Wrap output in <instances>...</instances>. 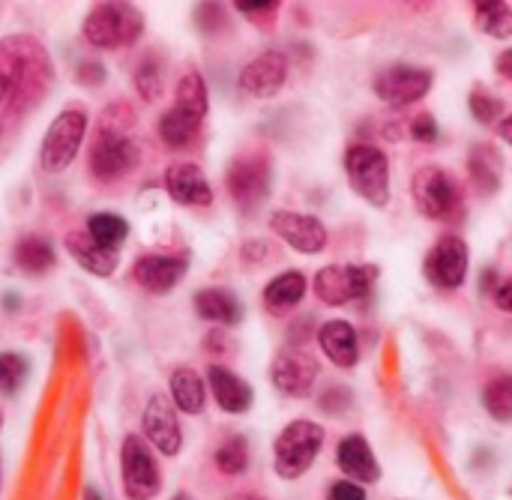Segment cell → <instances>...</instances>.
Masks as SVG:
<instances>
[{"instance_id": "83f0119b", "label": "cell", "mask_w": 512, "mask_h": 500, "mask_svg": "<svg viewBox=\"0 0 512 500\" xmlns=\"http://www.w3.org/2000/svg\"><path fill=\"white\" fill-rule=\"evenodd\" d=\"M12 258H15V264H18L24 273H33V276L54 267V249H51V243L42 240V237H33V234H30V237H21V240L15 243Z\"/></svg>"}, {"instance_id": "277c9868", "label": "cell", "mask_w": 512, "mask_h": 500, "mask_svg": "<svg viewBox=\"0 0 512 500\" xmlns=\"http://www.w3.org/2000/svg\"><path fill=\"white\" fill-rule=\"evenodd\" d=\"M144 30V15L132 3H99L84 18V39L96 48L132 45Z\"/></svg>"}, {"instance_id": "30bf717a", "label": "cell", "mask_w": 512, "mask_h": 500, "mask_svg": "<svg viewBox=\"0 0 512 500\" xmlns=\"http://www.w3.org/2000/svg\"><path fill=\"white\" fill-rule=\"evenodd\" d=\"M225 183L240 207H258L270 192V156L264 150L237 156L228 168Z\"/></svg>"}, {"instance_id": "c3c4849f", "label": "cell", "mask_w": 512, "mask_h": 500, "mask_svg": "<svg viewBox=\"0 0 512 500\" xmlns=\"http://www.w3.org/2000/svg\"><path fill=\"white\" fill-rule=\"evenodd\" d=\"M0 426H3V417H0Z\"/></svg>"}, {"instance_id": "4dcf8cb0", "label": "cell", "mask_w": 512, "mask_h": 500, "mask_svg": "<svg viewBox=\"0 0 512 500\" xmlns=\"http://www.w3.org/2000/svg\"><path fill=\"white\" fill-rule=\"evenodd\" d=\"M483 405L498 423H512V372L489 378L483 390Z\"/></svg>"}, {"instance_id": "cb8c5ba5", "label": "cell", "mask_w": 512, "mask_h": 500, "mask_svg": "<svg viewBox=\"0 0 512 500\" xmlns=\"http://www.w3.org/2000/svg\"><path fill=\"white\" fill-rule=\"evenodd\" d=\"M468 171H471V183L480 195H492L498 192L501 186V171H504V162L498 156V150L492 144H477L471 150V159H468Z\"/></svg>"}, {"instance_id": "ee69618b", "label": "cell", "mask_w": 512, "mask_h": 500, "mask_svg": "<svg viewBox=\"0 0 512 500\" xmlns=\"http://www.w3.org/2000/svg\"><path fill=\"white\" fill-rule=\"evenodd\" d=\"M498 132H501V138H504V141H510V144H512V117H507V120H501Z\"/></svg>"}, {"instance_id": "7a4b0ae2", "label": "cell", "mask_w": 512, "mask_h": 500, "mask_svg": "<svg viewBox=\"0 0 512 500\" xmlns=\"http://www.w3.org/2000/svg\"><path fill=\"white\" fill-rule=\"evenodd\" d=\"M135 126V111L126 102H111L93 132L90 174L99 183H117L141 165V144L129 135Z\"/></svg>"}, {"instance_id": "4316f807", "label": "cell", "mask_w": 512, "mask_h": 500, "mask_svg": "<svg viewBox=\"0 0 512 500\" xmlns=\"http://www.w3.org/2000/svg\"><path fill=\"white\" fill-rule=\"evenodd\" d=\"M171 399L183 414H201L207 402V387L195 369H177L171 375Z\"/></svg>"}, {"instance_id": "2e32d148", "label": "cell", "mask_w": 512, "mask_h": 500, "mask_svg": "<svg viewBox=\"0 0 512 500\" xmlns=\"http://www.w3.org/2000/svg\"><path fill=\"white\" fill-rule=\"evenodd\" d=\"M144 435L162 456H177L183 447V432L174 405L165 396H153L144 408Z\"/></svg>"}, {"instance_id": "74e56055", "label": "cell", "mask_w": 512, "mask_h": 500, "mask_svg": "<svg viewBox=\"0 0 512 500\" xmlns=\"http://www.w3.org/2000/svg\"><path fill=\"white\" fill-rule=\"evenodd\" d=\"M411 135H414L417 141H426V144H432V141L438 138L435 117H432V114H417V117H414V123H411Z\"/></svg>"}, {"instance_id": "5bb4252c", "label": "cell", "mask_w": 512, "mask_h": 500, "mask_svg": "<svg viewBox=\"0 0 512 500\" xmlns=\"http://www.w3.org/2000/svg\"><path fill=\"white\" fill-rule=\"evenodd\" d=\"M273 231L288 243L294 246L297 252H306V255H315L327 246V228L321 225V219L315 216H306V213H294V210H276L273 219H270Z\"/></svg>"}, {"instance_id": "7dc6e473", "label": "cell", "mask_w": 512, "mask_h": 500, "mask_svg": "<svg viewBox=\"0 0 512 500\" xmlns=\"http://www.w3.org/2000/svg\"><path fill=\"white\" fill-rule=\"evenodd\" d=\"M171 500H189L186 495H177V498H171Z\"/></svg>"}, {"instance_id": "60d3db41", "label": "cell", "mask_w": 512, "mask_h": 500, "mask_svg": "<svg viewBox=\"0 0 512 500\" xmlns=\"http://www.w3.org/2000/svg\"><path fill=\"white\" fill-rule=\"evenodd\" d=\"M81 81H84V84H99V81H102V66H99V63H87V66L81 69Z\"/></svg>"}, {"instance_id": "3957f363", "label": "cell", "mask_w": 512, "mask_h": 500, "mask_svg": "<svg viewBox=\"0 0 512 500\" xmlns=\"http://www.w3.org/2000/svg\"><path fill=\"white\" fill-rule=\"evenodd\" d=\"M411 195L417 210L426 219L435 222H459L465 216V195H462V183L435 165H426L414 174L411 180Z\"/></svg>"}, {"instance_id": "9c48e42d", "label": "cell", "mask_w": 512, "mask_h": 500, "mask_svg": "<svg viewBox=\"0 0 512 500\" xmlns=\"http://www.w3.org/2000/svg\"><path fill=\"white\" fill-rule=\"evenodd\" d=\"M378 270L375 267H357V264H330L324 270H318L315 276V294L321 303L327 306H345L354 303L360 297L369 294V288L375 285Z\"/></svg>"}, {"instance_id": "d4e9b609", "label": "cell", "mask_w": 512, "mask_h": 500, "mask_svg": "<svg viewBox=\"0 0 512 500\" xmlns=\"http://www.w3.org/2000/svg\"><path fill=\"white\" fill-rule=\"evenodd\" d=\"M303 297H306V276L300 270H288L264 288V306L276 315L291 312Z\"/></svg>"}, {"instance_id": "bcb514c9", "label": "cell", "mask_w": 512, "mask_h": 500, "mask_svg": "<svg viewBox=\"0 0 512 500\" xmlns=\"http://www.w3.org/2000/svg\"><path fill=\"white\" fill-rule=\"evenodd\" d=\"M231 500H264V498H255V495H237V498Z\"/></svg>"}, {"instance_id": "b9f144b4", "label": "cell", "mask_w": 512, "mask_h": 500, "mask_svg": "<svg viewBox=\"0 0 512 500\" xmlns=\"http://www.w3.org/2000/svg\"><path fill=\"white\" fill-rule=\"evenodd\" d=\"M498 72H501L504 78H512V48H507V51L498 57Z\"/></svg>"}, {"instance_id": "8d00e7d4", "label": "cell", "mask_w": 512, "mask_h": 500, "mask_svg": "<svg viewBox=\"0 0 512 500\" xmlns=\"http://www.w3.org/2000/svg\"><path fill=\"white\" fill-rule=\"evenodd\" d=\"M501 108H504V102H501L498 96L486 93L483 87H477V90L471 93V111H474V117H477L480 123H495V120L501 117Z\"/></svg>"}, {"instance_id": "484cf974", "label": "cell", "mask_w": 512, "mask_h": 500, "mask_svg": "<svg viewBox=\"0 0 512 500\" xmlns=\"http://www.w3.org/2000/svg\"><path fill=\"white\" fill-rule=\"evenodd\" d=\"M201 117H195V114H189V111H183V108H171V111H165L162 114V120H159V138L171 147V150H183V147H189L195 138H198V132H201Z\"/></svg>"}, {"instance_id": "7c38bea8", "label": "cell", "mask_w": 512, "mask_h": 500, "mask_svg": "<svg viewBox=\"0 0 512 500\" xmlns=\"http://www.w3.org/2000/svg\"><path fill=\"white\" fill-rule=\"evenodd\" d=\"M270 381L276 384V390H282L285 396L294 399H306L318 381V360L300 348H288L273 360L270 369Z\"/></svg>"}, {"instance_id": "f35d334b", "label": "cell", "mask_w": 512, "mask_h": 500, "mask_svg": "<svg viewBox=\"0 0 512 500\" xmlns=\"http://www.w3.org/2000/svg\"><path fill=\"white\" fill-rule=\"evenodd\" d=\"M327 500H366V492H363V486H354V483L342 480V483H333L330 486Z\"/></svg>"}, {"instance_id": "7402d4cb", "label": "cell", "mask_w": 512, "mask_h": 500, "mask_svg": "<svg viewBox=\"0 0 512 500\" xmlns=\"http://www.w3.org/2000/svg\"><path fill=\"white\" fill-rule=\"evenodd\" d=\"M66 249H69V255H72L84 270H90L93 276H111V273L117 270V252L102 249L87 231H72V234H66Z\"/></svg>"}, {"instance_id": "e575fe53", "label": "cell", "mask_w": 512, "mask_h": 500, "mask_svg": "<svg viewBox=\"0 0 512 500\" xmlns=\"http://www.w3.org/2000/svg\"><path fill=\"white\" fill-rule=\"evenodd\" d=\"M252 24H258L261 30H270L276 24V15H279V3L276 0H240L234 3Z\"/></svg>"}, {"instance_id": "8fae6325", "label": "cell", "mask_w": 512, "mask_h": 500, "mask_svg": "<svg viewBox=\"0 0 512 500\" xmlns=\"http://www.w3.org/2000/svg\"><path fill=\"white\" fill-rule=\"evenodd\" d=\"M423 270H426V279L435 288L456 291L465 282V276H468V246H465V240L456 237V234L441 237L432 246V252L426 255Z\"/></svg>"}, {"instance_id": "ba28073f", "label": "cell", "mask_w": 512, "mask_h": 500, "mask_svg": "<svg viewBox=\"0 0 512 500\" xmlns=\"http://www.w3.org/2000/svg\"><path fill=\"white\" fill-rule=\"evenodd\" d=\"M120 471H123V492L129 500H153L159 495V489H162L159 465H156L150 447L138 435H129L123 441Z\"/></svg>"}, {"instance_id": "f546056e", "label": "cell", "mask_w": 512, "mask_h": 500, "mask_svg": "<svg viewBox=\"0 0 512 500\" xmlns=\"http://www.w3.org/2000/svg\"><path fill=\"white\" fill-rule=\"evenodd\" d=\"M474 24L495 39H507L512 36V9L501 0L474 3Z\"/></svg>"}, {"instance_id": "8992f818", "label": "cell", "mask_w": 512, "mask_h": 500, "mask_svg": "<svg viewBox=\"0 0 512 500\" xmlns=\"http://www.w3.org/2000/svg\"><path fill=\"white\" fill-rule=\"evenodd\" d=\"M345 168H348L351 189L360 198H366L375 207L387 204V198H390V162L378 147L354 144L345 153Z\"/></svg>"}, {"instance_id": "ac0fdd59", "label": "cell", "mask_w": 512, "mask_h": 500, "mask_svg": "<svg viewBox=\"0 0 512 500\" xmlns=\"http://www.w3.org/2000/svg\"><path fill=\"white\" fill-rule=\"evenodd\" d=\"M165 186L171 192V198L177 204H186V207H207L213 201V189L210 183L204 180L201 168L192 165V162H177L168 168L165 174Z\"/></svg>"}, {"instance_id": "ab89813d", "label": "cell", "mask_w": 512, "mask_h": 500, "mask_svg": "<svg viewBox=\"0 0 512 500\" xmlns=\"http://www.w3.org/2000/svg\"><path fill=\"white\" fill-rule=\"evenodd\" d=\"M492 297H495V306H498V309H504V312H510L512 315V276H507V279L492 291Z\"/></svg>"}, {"instance_id": "d6986e66", "label": "cell", "mask_w": 512, "mask_h": 500, "mask_svg": "<svg viewBox=\"0 0 512 500\" xmlns=\"http://www.w3.org/2000/svg\"><path fill=\"white\" fill-rule=\"evenodd\" d=\"M207 378H210L213 399H216V405L222 411H228V414H246L252 408V387L240 375H234L231 369L213 363L207 369Z\"/></svg>"}, {"instance_id": "1f68e13d", "label": "cell", "mask_w": 512, "mask_h": 500, "mask_svg": "<svg viewBox=\"0 0 512 500\" xmlns=\"http://www.w3.org/2000/svg\"><path fill=\"white\" fill-rule=\"evenodd\" d=\"M174 105L204 120V114H207V84H204V78L198 72H186L180 78L177 93H174Z\"/></svg>"}, {"instance_id": "44dd1931", "label": "cell", "mask_w": 512, "mask_h": 500, "mask_svg": "<svg viewBox=\"0 0 512 500\" xmlns=\"http://www.w3.org/2000/svg\"><path fill=\"white\" fill-rule=\"evenodd\" d=\"M318 342L324 354L339 366V369H354L360 360V339L357 330L348 321H327L318 333Z\"/></svg>"}, {"instance_id": "5b68a950", "label": "cell", "mask_w": 512, "mask_h": 500, "mask_svg": "<svg viewBox=\"0 0 512 500\" xmlns=\"http://www.w3.org/2000/svg\"><path fill=\"white\" fill-rule=\"evenodd\" d=\"M324 447V429L318 423H309V420H294L282 429V435L276 438V474L285 477V480H297L303 477L315 456L321 453Z\"/></svg>"}, {"instance_id": "f6af8a7d", "label": "cell", "mask_w": 512, "mask_h": 500, "mask_svg": "<svg viewBox=\"0 0 512 500\" xmlns=\"http://www.w3.org/2000/svg\"><path fill=\"white\" fill-rule=\"evenodd\" d=\"M84 500H102V498H99V492H93V489H87V492H84Z\"/></svg>"}, {"instance_id": "6da1fadb", "label": "cell", "mask_w": 512, "mask_h": 500, "mask_svg": "<svg viewBox=\"0 0 512 500\" xmlns=\"http://www.w3.org/2000/svg\"><path fill=\"white\" fill-rule=\"evenodd\" d=\"M51 78L54 69L39 39L27 33L0 39V135L45 96Z\"/></svg>"}, {"instance_id": "d590c367", "label": "cell", "mask_w": 512, "mask_h": 500, "mask_svg": "<svg viewBox=\"0 0 512 500\" xmlns=\"http://www.w3.org/2000/svg\"><path fill=\"white\" fill-rule=\"evenodd\" d=\"M27 375V363L18 354H0V393L12 396Z\"/></svg>"}, {"instance_id": "9a60e30c", "label": "cell", "mask_w": 512, "mask_h": 500, "mask_svg": "<svg viewBox=\"0 0 512 500\" xmlns=\"http://www.w3.org/2000/svg\"><path fill=\"white\" fill-rule=\"evenodd\" d=\"M288 78V60L279 51H264L252 63L243 66L240 72V90L255 96V99H270L282 90Z\"/></svg>"}, {"instance_id": "836d02e7", "label": "cell", "mask_w": 512, "mask_h": 500, "mask_svg": "<svg viewBox=\"0 0 512 500\" xmlns=\"http://www.w3.org/2000/svg\"><path fill=\"white\" fill-rule=\"evenodd\" d=\"M246 465H249V447H246V441L240 435L225 438L219 444V450H216V468L225 477H237V474L246 471Z\"/></svg>"}, {"instance_id": "ffe728a7", "label": "cell", "mask_w": 512, "mask_h": 500, "mask_svg": "<svg viewBox=\"0 0 512 500\" xmlns=\"http://www.w3.org/2000/svg\"><path fill=\"white\" fill-rule=\"evenodd\" d=\"M336 462L357 483H378L381 480V468H378L375 453H372V447H369V441L363 435L342 438L339 450H336Z\"/></svg>"}, {"instance_id": "4fadbf2b", "label": "cell", "mask_w": 512, "mask_h": 500, "mask_svg": "<svg viewBox=\"0 0 512 500\" xmlns=\"http://www.w3.org/2000/svg\"><path fill=\"white\" fill-rule=\"evenodd\" d=\"M432 87V72L423 66H390L375 78V93L390 105H411L420 102Z\"/></svg>"}, {"instance_id": "52a82bcc", "label": "cell", "mask_w": 512, "mask_h": 500, "mask_svg": "<svg viewBox=\"0 0 512 500\" xmlns=\"http://www.w3.org/2000/svg\"><path fill=\"white\" fill-rule=\"evenodd\" d=\"M84 132H87V114L84 111H78V108L60 111L42 138V153H39L42 168L48 174H60L63 168H69L81 150Z\"/></svg>"}, {"instance_id": "d6a6232c", "label": "cell", "mask_w": 512, "mask_h": 500, "mask_svg": "<svg viewBox=\"0 0 512 500\" xmlns=\"http://www.w3.org/2000/svg\"><path fill=\"white\" fill-rule=\"evenodd\" d=\"M162 75H165L162 60L153 51H147L135 66V90L141 93L144 102H156L162 96Z\"/></svg>"}, {"instance_id": "e0dca14e", "label": "cell", "mask_w": 512, "mask_h": 500, "mask_svg": "<svg viewBox=\"0 0 512 500\" xmlns=\"http://www.w3.org/2000/svg\"><path fill=\"white\" fill-rule=\"evenodd\" d=\"M132 276L147 294H165L186 276V258L183 255H141L132 267Z\"/></svg>"}, {"instance_id": "603a6c76", "label": "cell", "mask_w": 512, "mask_h": 500, "mask_svg": "<svg viewBox=\"0 0 512 500\" xmlns=\"http://www.w3.org/2000/svg\"><path fill=\"white\" fill-rule=\"evenodd\" d=\"M195 312L210 321V324H222V327H234L243 318V306L240 300L225 291V288H204L195 294Z\"/></svg>"}, {"instance_id": "f1b7e54d", "label": "cell", "mask_w": 512, "mask_h": 500, "mask_svg": "<svg viewBox=\"0 0 512 500\" xmlns=\"http://www.w3.org/2000/svg\"><path fill=\"white\" fill-rule=\"evenodd\" d=\"M87 234H90L102 249L117 252V246H120V243L126 240V234H129V225H126V219L117 216V213H93V216L87 219Z\"/></svg>"}, {"instance_id": "7bdbcfd3", "label": "cell", "mask_w": 512, "mask_h": 500, "mask_svg": "<svg viewBox=\"0 0 512 500\" xmlns=\"http://www.w3.org/2000/svg\"><path fill=\"white\" fill-rule=\"evenodd\" d=\"M222 342H228L222 333H210V336H207V351H225L228 345H222Z\"/></svg>"}]
</instances>
